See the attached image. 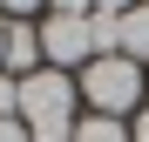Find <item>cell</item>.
<instances>
[{
    "label": "cell",
    "mask_w": 149,
    "mask_h": 142,
    "mask_svg": "<svg viewBox=\"0 0 149 142\" xmlns=\"http://www.w3.org/2000/svg\"><path fill=\"white\" fill-rule=\"evenodd\" d=\"M81 95H88V108L95 115H136L142 108V95H149V68L129 61V54H95L81 68Z\"/></svg>",
    "instance_id": "1"
},
{
    "label": "cell",
    "mask_w": 149,
    "mask_h": 142,
    "mask_svg": "<svg viewBox=\"0 0 149 142\" xmlns=\"http://www.w3.org/2000/svg\"><path fill=\"white\" fill-rule=\"evenodd\" d=\"M74 95H81L74 75L34 68V75H20V122L27 129H74Z\"/></svg>",
    "instance_id": "2"
},
{
    "label": "cell",
    "mask_w": 149,
    "mask_h": 142,
    "mask_svg": "<svg viewBox=\"0 0 149 142\" xmlns=\"http://www.w3.org/2000/svg\"><path fill=\"white\" fill-rule=\"evenodd\" d=\"M41 61L47 68H88L95 61V34H88V14H47L41 20Z\"/></svg>",
    "instance_id": "3"
},
{
    "label": "cell",
    "mask_w": 149,
    "mask_h": 142,
    "mask_svg": "<svg viewBox=\"0 0 149 142\" xmlns=\"http://www.w3.org/2000/svg\"><path fill=\"white\" fill-rule=\"evenodd\" d=\"M0 68H7L14 81H20V75H34V68H47V61H41V27L7 20V61H0Z\"/></svg>",
    "instance_id": "4"
},
{
    "label": "cell",
    "mask_w": 149,
    "mask_h": 142,
    "mask_svg": "<svg viewBox=\"0 0 149 142\" xmlns=\"http://www.w3.org/2000/svg\"><path fill=\"white\" fill-rule=\"evenodd\" d=\"M122 54L149 68V0H136V7L122 14Z\"/></svg>",
    "instance_id": "5"
},
{
    "label": "cell",
    "mask_w": 149,
    "mask_h": 142,
    "mask_svg": "<svg viewBox=\"0 0 149 142\" xmlns=\"http://www.w3.org/2000/svg\"><path fill=\"white\" fill-rule=\"evenodd\" d=\"M74 142H129V122H115V115H81V122H74Z\"/></svg>",
    "instance_id": "6"
},
{
    "label": "cell",
    "mask_w": 149,
    "mask_h": 142,
    "mask_svg": "<svg viewBox=\"0 0 149 142\" xmlns=\"http://www.w3.org/2000/svg\"><path fill=\"white\" fill-rule=\"evenodd\" d=\"M88 34H95V54H122V14H88Z\"/></svg>",
    "instance_id": "7"
},
{
    "label": "cell",
    "mask_w": 149,
    "mask_h": 142,
    "mask_svg": "<svg viewBox=\"0 0 149 142\" xmlns=\"http://www.w3.org/2000/svg\"><path fill=\"white\" fill-rule=\"evenodd\" d=\"M0 122H20V81L0 75Z\"/></svg>",
    "instance_id": "8"
},
{
    "label": "cell",
    "mask_w": 149,
    "mask_h": 142,
    "mask_svg": "<svg viewBox=\"0 0 149 142\" xmlns=\"http://www.w3.org/2000/svg\"><path fill=\"white\" fill-rule=\"evenodd\" d=\"M136 0H88V14H129Z\"/></svg>",
    "instance_id": "9"
},
{
    "label": "cell",
    "mask_w": 149,
    "mask_h": 142,
    "mask_svg": "<svg viewBox=\"0 0 149 142\" xmlns=\"http://www.w3.org/2000/svg\"><path fill=\"white\" fill-rule=\"evenodd\" d=\"M0 7H7V14L20 20V14H41V7H47V0H0Z\"/></svg>",
    "instance_id": "10"
},
{
    "label": "cell",
    "mask_w": 149,
    "mask_h": 142,
    "mask_svg": "<svg viewBox=\"0 0 149 142\" xmlns=\"http://www.w3.org/2000/svg\"><path fill=\"white\" fill-rule=\"evenodd\" d=\"M47 14H88V0H47Z\"/></svg>",
    "instance_id": "11"
},
{
    "label": "cell",
    "mask_w": 149,
    "mask_h": 142,
    "mask_svg": "<svg viewBox=\"0 0 149 142\" xmlns=\"http://www.w3.org/2000/svg\"><path fill=\"white\" fill-rule=\"evenodd\" d=\"M0 142H27V122H0Z\"/></svg>",
    "instance_id": "12"
},
{
    "label": "cell",
    "mask_w": 149,
    "mask_h": 142,
    "mask_svg": "<svg viewBox=\"0 0 149 142\" xmlns=\"http://www.w3.org/2000/svg\"><path fill=\"white\" fill-rule=\"evenodd\" d=\"M129 142H149V108H142L136 122H129Z\"/></svg>",
    "instance_id": "13"
},
{
    "label": "cell",
    "mask_w": 149,
    "mask_h": 142,
    "mask_svg": "<svg viewBox=\"0 0 149 142\" xmlns=\"http://www.w3.org/2000/svg\"><path fill=\"white\" fill-rule=\"evenodd\" d=\"M0 61H7V20H0Z\"/></svg>",
    "instance_id": "14"
}]
</instances>
